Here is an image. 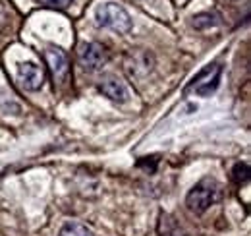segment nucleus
Segmentation results:
<instances>
[{"mask_svg":"<svg viewBox=\"0 0 251 236\" xmlns=\"http://www.w3.org/2000/svg\"><path fill=\"white\" fill-rule=\"evenodd\" d=\"M219 200V184L213 178H203L199 180L191 190H189L186 204H188L189 211L201 215L205 213L209 207L213 206Z\"/></svg>","mask_w":251,"mask_h":236,"instance_id":"f257e3e1","label":"nucleus"},{"mask_svg":"<svg viewBox=\"0 0 251 236\" xmlns=\"http://www.w3.org/2000/svg\"><path fill=\"white\" fill-rule=\"evenodd\" d=\"M95 18L100 28H108V30L118 31V33H127L131 30L129 14L126 12V8H122L120 4H114V2H106V4L99 6Z\"/></svg>","mask_w":251,"mask_h":236,"instance_id":"f03ea898","label":"nucleus"},{"mask_svg":"<svg viewBox=\"0 0 251 236\" xmlns=\"http://www.w3.org/2000/svg\"><path fill=\"white\" fill-rule=\"evenodd\" d=\"M220 76H222V66L220 64H209L205 66L188 86V91H193L199 97H209L219 89Z\"/></svg>","mask_w":251,"mask_h":236,"instance_id":"7ed1b4c3","label":"nucleus"},{"mask_svg":"<svg viewBox=\"0 0 251 236\" xmlns=\"http://www.w3.org/2000/svg\"><path fill=\"white\" fill-rule=\"evenodd\" d=\"M77 59H79V64L85 70L97 72V70H100L108 62V51L100 43H83L79 47Z\"/></svg>","mask_w":251,"mask_h":236,"instance_id":"20e7f679","label":"nucleus"},{"mask_svg":"<svg viewBox=\"0 0 251 236\" xmlns=\"http://www.w3.org/2000/svg\"><path fill=\"white\" fill-rule=\"evenodd\" d=\"M18 82L27 91H39L45 86V72L35 62H22L18 66Z\"/></svg>","mask_w":251,"mask_h":236,"instance_id":"39448f33","label":"nucleus"},{"mask_svg":"<svg viewBox=\"0 0 251 236\" xmlns=\"http://www.w3.org/2000/svg\"><path fill=\"white\" fill-rule=\"evenodd\" d=\"M45 60H47V66L52 74V80L54 82H64V78L68 76V70H70V62H68V57H66L62 49L49 47L45 51Z\"/></svg>","mask_w":251,"mask_h":236,"instance_id":"423d86ee","label":"nucleus"},{"mask_svg":"<svg viewBox=\"0 0 251 236\" xmlns=\"http://www.w3.org/2000/svg\"><path fill=\"white\" fill-rule=\"evenodd\" d=\"M99 91L104 95V97H108L110 101H114V103H124L127 101V89L126 86L120 82V80H116V78H104L100 84H99Z\"/></svg>","mask_w":251,"mask_h":236,"instance_id":"0eeeda50","label":"nucleus"},{"mask_svg":"<svg viewBox=\"0 0 251 236\" xmlns=\"http://www.w3.org/2000/svg\"><path fill=\"white\" fill-rule=\"evenodd\" d=\"M220 24V16L215 12H203V14H197L193 16V28L195 30H209V28H215Z\"/></svg>","mask_w":251,"mask_h":236,"instance_id":"6e6552de","label":"nucleus"},{"mask_svg":"<svg viewBox=\"0 0 251 236\" xmlns=\"http://www.w3.org/2000/svg\"><path fill=\"white\" fill-rule=\"evenodd\" d=\"M60 236H93V233L81 223H68L62 227Z\"/></svg>","mask_w":251,"mask_h":236,"instance_id":"1a4fd4ad","label":"nucleus"},{"mask_svg":"<svg viewBox=\"0 0 251 236\" xmlns=\"http://www.w3.org/2000/svg\"><path fill=\"white\" fill-rule=\"evenodd\" d=\"M232 178L236 184H246L250 180V165L248 163H238L232 171Z\"/></svg>","mask_w":251,"mask_h":236,"instance_id":"9d476101","label":"nucleus"},{"mask_svg":"<svg viewBox=\"0 0 251 236\" xmlns=\"http://www.w3.org/2000/svg\"><path fill=\"white\" fill-rule=\"evenodd\" d=\"M41 4H45V6H50V8H58V10H64V8H68L74 0H39Z\"/></svg>","mask_w":251,"mask_h":236,"instance_id":"9b49d317","label":"nucleus"}]
</instances>
